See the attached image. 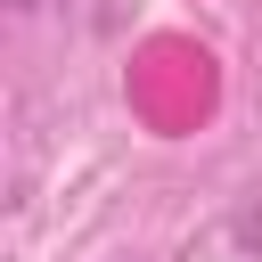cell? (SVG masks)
I'll return each mask as SVG.
<instances>
[{
  "label": "cell",
  "instance_id": "6da1fadb",
  "mask_svg": "<svg viewBox=\"0 0 262 262\" xmlns=\"http://www.w3.org/2000/svg\"><path fill=\"white\" fill-rule=\"evenodd\" d=\"M16 8H33V0H16Z\"/></svg>",
  "mask_w": 262,
  "mask_h": 262
}]
</instances>
